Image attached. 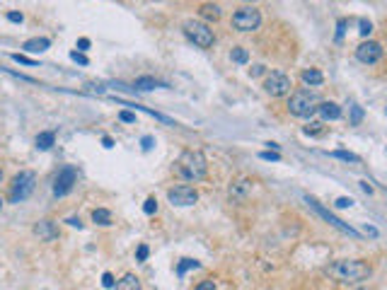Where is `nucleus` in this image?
I'll return each mask as SVG.
<instances>
[{"mask_svg": "<svg viewBox=\"0 0 387 290\" xmlns=\"http://www.w3.org/2000/svg\"><path fill=\"white\" fill-rule=\"evenodd\" d=\"M327 273L334 276L341 283H360V281H366V278H370L373 266L368 261H360V259H341V261H334L327 269Z\"/></svg>", "mask_w": 387, "mask_h": 290, "instance_id": "f257e3e1", "label": "nucleus"}, {"mask_svg": "<svg viewBox=\"0 0 387 290\" xmlns=\"http://www.w3.org/2000/svg\"><path fill=\"white\" fill-rule=\"evenodd\" d=\"M177 172L186 181H201L206 179V172H208V160L201 150H184L177 160Z\"/></svg>", "mask_w": 387, "mask_h": 290, "instance_id": "f03ea898", "label": "nucleus"}, {"mask_svg": "<svg viewBox=\"0 0 387 290\" xmlns=\"http://www.w3.org/2000/svg\"><path fill=\"white\" fill-rule=\"evenodd\" d=\"M317 107H320V102L315 97V92H307V90L293 92L291 100H288V111L298 118H310L317 111Z\"/></svg>", "mask_w": 387, "mask_h": 290, "instance_id": "7ed1b4c3", "label": "nucleus"}, {"mask_svg": "<svg viewBox=\"0 0 387 290\" xmlns=\"http://www.w3.org/2000/svg\"><path fill=\"white\" fill-rule=\"evenodd\" d=\"M184 34H186V39H189L194 46H199V49H211L213 41H215L213 29L208 27L206 22H199V19H186Z\"/></svg>", "mask_w": 387, "mask_h": 290, "instance_id": "20e7f679", "label": "nucleus"}, {"mask_svg": "<svg viewBox=\"0 0 387 290\" xmlns=\"http://www.w3.org/2000/svg\"><path fill=\"white\" fill-rule=\"evenodd\" d=\"M34 186H37V174L32 172V170L19 172L17 177L12 179V184H10V201H12V203H19V201L29 199Z\"/></svg>", "mask_w": 387, "mask_h": 290, "instance_id": "39448f33", "label": "nucleus"}, {"mask_svg": "<svg viewBox=\"0 0 387 290\" xmlns=\"http://www.w3.org/2000/svg\"><path fill=\"white\" fill-rule=\"evenodd\" d=\"M232 27L237 32H257L261 27V12L254 5H242L232 15Z\"/></svg>", "mask_w": 387, "mask_h": 290, "instance_id": "423d86ee", "label": "nucleus"}, {"mask_svg": "<svg viewBox=\"0 0 387 290\" xmlns=\"http://www.w3.org/2000/svg\"><path fill=\"white\" fill-rule=\"evenodd\" d=\"M291 87H293L291 78H288L286 72H281V70L269 72L267 80H264V90H267V94H271V97H283V94L291 92Z\"/></svg>", "mask_w": 387, "mask_h": 290, "instance_id": "0eeeda50", "label": "nucleus"}, {"mask_svg": "<svg viewBox=\"0 0 387 290\" xmlns=\"http://www.w3.org/2000/svg\"><path fill=\"white\" fill-rule=\"evenodd\" d=\"M305 201H307V206H310V208H312L315 213H317V215H320V218H324V220H327V223H329V225H332V227H336V230H341L344 235L360 237V232H358V230H353V227H351V225H346L344 220H339V218H336V215H332L329 210H327V208H322V206H320V203H317V201H315V199H310V196H305Z\"/></svg>", "mask_w": 387, "mask_h": 290, "instance_id": "6e6552de", "label": "nucleus"}, {"mask_svg": "<svg viewBox=\"0 0 387 290\" xmlns=\"http://www.w3.org/2000/svg\"><path fill=\"white\" fill-rule=\"evenodd\" d=\"M167 199H170L172 206H182L184 208V206H194L199 201V191L194 189V186H189V184H179V186L167 191Z\"/></svg>", "mask_w": 387, "mask_h": 290, "instance_id": "1a4fd4ad", "label": "nucleus"}, {"mask_svg": "<svg viewBox=\"0 0 387 290\" xmlns=\"http://www.w3.org/2000/svg\"><path fill=\"white\" fill-rule=\"evenodd\" d=\"M75 179H78L75 167H63L61 172L56 174V179H54V196H65V194H70Z\"/></svg>", "mask_w": 387, "mask_h": 290, "instance_id": "9d476101", "label": "nucleus"}, {"mask_svg": "<svg viewBox=\"0 0 387 290\" xmlns=\"http://www.w3.org/2000/svg\"><path fill=\"white\" fill-rule=\"evenodd\" d=\"M356 58L366 65L378 63L380 58H382V46H380L378 41H363V44H358V49H356Z\"/></svg>", "mask_w": 387, "mask_h": 290, "instance_id": "9b49d317", "label": "nucleus"}, {"mask_svg": "<svg viewBox=\"0 0 387 290\" xmlns=\"http://www.w3.org/2000/svg\"><path fill=\"white\" fill-rule=\"evenodd\" d=\"M34 235L39 239H44V242H54L56 237H58V227H56L54 220H39L37 225H34Z\"/></svg>", "mask_w": 387, "mask_h": 290, "instance_id": "f8f14e48", "label": "nucleus"}, {"mask_svg": "<svg viewBox=\"0 0 387 290\" xmlns=\"http://www.w3.org/2000/svg\"><path fill=\"white\" fill-rule=\"evenodd\" d=\"M317 111L322 114L324 121H336V118H341V107L336 102H320Z\"/></svg>", "mask_w": 387, "mask_h": 290, "instance_id": "ddd939ff", "label": "nucleus"}, {"mask_svg": "<svg viewBox=\"0 0 387 290\" xmlns=\"http://www.w3.org/2000/svg\"><path fill=\"white\" fill-rule=\"evenodd\" d=\"M49 46H51V39H46V36H37V39H29V41H25V44H22V49H25L27 54H41V51H46Z\"/></svg>", "mask_w": 387, "mask_h": 290, "instance_id": "4468645a", "label": "nucleus"}, {"mask_svg": "<svg viewBox=\"0 0 387 290\" xmlns=\"http://www.w3.org/2000/svg\"><path fill=\"white\" fill-rule=\"evenodd\" d=\"M249 189H252V181H247V179L235 181V184L230 186V199L232 201H245V196L249 194Z\"/></svg>", "mask_w": 387, "mask_h": 290, "instance_id": "2eb2a0df", "label": "nucleus"}, {"mask_svg": "<svg viewBox=\"0 0 387 290\" xmlns=\"http://www.w3.org/2000/svg\"><path fill=\"white\" fill-rule=\"evenodd\" d=\"M199 15H201V17L206 19V25H208V22H218L223 12H221V8H218L215 3H206V5L199 8Z\"/></svg>", "mask_w": 387, "mask_h": 290, "instance_id": "dca6fc26", "label": "nucleus"}, {"mask_svg": "<svg viewBox=\"0 0 387 290\" xmlns=\"http://www.w3.org/2000/svg\"><path fill=\"white\" fill-rule=\"evenodd\" d=\"M133 87L140 92H150V90H155V87H167V85L165 82H157L155 78H150V75H143V78H136Z\"/></svg>", "mask_w": 387, "mask_h": 290, "instance_id": "f3484780", "label": "nucleus"}, {"mask_svg": "<svg viewBox=\"0 0 387 290\" xmlns=\"http://www.w3.org/2000/svg\"><path fill=\"white\" fill-rule=\"evenodd\" d=\"M300 78H303L305 85H312V87H317V85H322L324 82V75L317 70V68H307V70H303Z\"/></svg>", "mask_w": 387, "mask_h": 290, "instance_id": "a211bd4d", "label": "nucleus"}, {"mask_svg": "<svg viewBox=\"0 0 387 290\" xmlns=\"http://www.w3.org/2000/svg\"><path fill=\"white\" fill-rule=\"evenodd\" d=\"M116 290H140V281L133 276V273H126L124 278H121L116 285H114Z\"/></svg>", "mask_w": 387, "mask_h": 290, "instance_id": "6ab92c4d", "label": "nucleus"}, {"mask_svg": "<svg viewBox=\"0 0 387 290\" xmlns=\"http://www.w3.org/2000/svg\"><path fill=\"white\" fill-rule=\"evenodd\" d=\"M54 143H56V136L51 133V131H44V133H39L37 136V148L39 150H49Z\"/></svg>", "mask_w": 387, "mask_h": 290, "instance_id": "aec40b11", "label": "nucleus"}, {"mask_svg": "<svg viewBox=\"0 0 387 290\" xmlns=\"http://www.w3.org/2000/svg\"><path fill=\"white\" fill-rule=\"evenodd\" d=\"M230 58L235 61V63H240V65H245L249 61V51L245 49V46H235L230 51Z\"/></svg>", "mask_w": 387, "mask_h": 290, "instance_id": "412c9836", "label": "nucleus"}, {"mask_svg": "<svg viewBox=\"0 0 387 290\" xmlns=\"http://www.w3.org/2000/svg\"><path fill=\"white\" fill-rule=\"evenodd\" d=\"M92 220L97 225H111V213L107 208H97L92 210Z\"/></svg>", "mask_w": 387, "mask_h": 290, "instance_id": "4be33fe9", "label": "nucleus"}, {"mask_svg": "<svg viewBox=\"0 0 387 290\" xmlns=\"http://www.w3.org/2000/svg\"><path fill=\"white\" fill-rule=\"evenodd\" d=\"M199 266H201V263L194 261V259H182V263L177 266V276H184L189 269H199Z\"/></svg>", "mask_w": 387, "mask_h": 290, "instance_id": "5701e85b", "label": "nucleus"}, {"mask_svg": "<svg viewBox=\"0 0 387 290\" xmlns=\"http://www.w3.org/2000/svg\"><path fill=\"white\" fill-rule=\"evenodd\" d=\"M360 121H363V109L358 107V104H351V126H358Z\"/></svg>", "mask_w": 387, "mask_h": 290, "instance_id": "b1692460", "label": "nucleus"}, {"mask_svg": "<svg viewBox=\"0 0 387 290\" xmlns=\"http://www.w3.org/2000/svg\"><path fill=\"white\" fill-rule=\"evenodd\" d=\"M332 157H339V160H346V162H358L360 157L353 153H346V150H334V153H329Z\"/></svg>", "mask_w": 387, "mask_h": 290, "instance_id": "393cba45", "label": "nucleus"}, {"mask_svg": "<svg viewBox=\"0 0 387 290\" xmlns=\"http://www.w3.org/2000/svg\"><path fill=\"white\" fill-rule=\"evenodd\" d=\"M143 210H146L148 215H153V213H157V201L153 199V196H150V199H148L146 203H143Z\"/></svg>", "mask_w": 387, "mask_h": 290, "instance_id": "a878e982", "label": "nucleus"}, {"mask_svg": "<svg viewBox=\"0 0 387 290\" xmlns=\"http://www.w3.org/2000/svg\"><path fill=\"white\" fill-rule=\"evenodd\" d=\"M320 131H322V124H320V121H312V124H307V126H305V133H307V136H310V133L317 136Z\"/></svg>", "mask_w": 387, "mask_h": 290, "instance_id": "bb28decb", "label": "nucleus"}, {"mask_svg": "<svg viewBox=\"0 0 387 290\" xmlns=\"http://www.w3.org/2000/svg\"><path fill=\"white\" fill-rule=\"evenodd\" d=\"M259 157H261V160H271V162H278V160H281V155H278L276 150H264Z\"/></svg>", "mask_w": 387, "mask_h": 290, "instance_id": "cd10ccee", "label": "nucleus"}, {"mask_svg": "<svg viewBox=\"0 0 387 290\" xmlns=\"http://www.w3.org/2000/svg\"><path fill=\"white\" fill-rule=\"evenodd\" d=\"M358 32H360V36H368L370 34V32H373V25H370V22H368V19H360V22H358Z\"/></svg>", "mask_w": 387, "mask_h": 290, "instance_id": "c85d7f7f", "label": "nucleus"}, {"mask_svg": "<svg viewBox=\"0 0 387 290\" xmlns=\"http://www.w3.org/2000/svg\"><path fill=\"white\" fill-rule=\"evenodd\" d=\"M70 58H73L75 63H80V65H87L90 61H87V56L80 54V51H70Z\"/></svg>", "mask_w": 387, "mask_h": 290, "instance_id": "c756f323", "label": "nucleus"}, {"mask_svg": "<svg viewBox=\"0 0 387 290\" xmlns=\"http://www.w3.org/2000/svg\"><path fill=\"white\" fill-rule=\"evenodd\" d=\"M119 118L124 124H136V114L133 111H119Z\"/></svg>", "mask_w": 387, "mask_h": 290, "instance_id": "7c9ffc66", "label": "nucleus"}, {"mask_svg": "<svg viewBox=\"0 0 387 290\" xmlns=\"http://www.w3.org/2000/svg\"><path fill=\"white\" fill-rule=\"evenodd\" d=\"M12 61L25 63V65H37V61H32V58H27V56H22V54H12Z\"/></svg>", "mask_w": 387, "mask_h": 290, "instance_id": "2f4dec72", "label": "nucleus"}, {"mask_svg": "<svg viewBox=\"0 0 387 290\" xmlns=\"http://www.w3.org/2000/svg\"><path fill=\"white\" fill-rule=\"evenodd\" d=\"M153 145H155V140H153V136H143L140 138V148H143V150H153Z\"/></svg>", "mask_w": 387, "mask_h": 290, "instance_id": "473e14b6", "label": "nucleus"}, {"mask_svg": "<svg viewBox=\"0 0 387 290\" xmlns=\"http://www.w3.org/2000/svg\"><path fill=\"white\" fill-rule=\"evenodd\" d=\"M102 285H104V288H114V285H116L114 276H111V273H104V276H102Z\"/></svg>", "mask_w": 387, "mask_h": 290, "instance_id": "72a5a7b5", "label": "nucleus"}, {"mask_svg": "<svg viewBox=\"0 0 387 290\" xmlns=\"http://www.w3.org/2000/svg\"><path fill=\"white\" fill-rule=\"evenodd\" d=\"M148 254H150V249H148L146 245H140V247H138V252H136V259H138V261H146Z\"/></svg>", "mask_w": 387, "mask_h": 290, "instance_id": "f704fd0d", "label": "nucleus"}, {"mask_svg": "<svg viewBox=\"0 0 387 290\" xmlns=\"http://www.w3.org/2000/svg\"><path fill=\"white\" fill-rule=\"evenodd\" d=\"M194 290H215V283L213 281H201Z\"/></svg>", "mask_w": 387, "mask_h": 290, "instance_id": "c9c22d12", "label": "nucleus"}, {"mask_svg": "<svg viewBox=\"0 0 387 290\" xmlns=\"http://www.w3.org/2000/svg\"><path fill=\"white\" fill-rule=\"evenodd\" d=\"M349 206H353V201H351V199H346V196L336 199V208H349Z\"/></svg>", "mask_w": 387, "mask_h": 290, "instance_id": "e433bc0d", "label": "nucleus"}, {"mask_svg": "<svg viewBox=\"0 0 387 290\" xmlns=\"http://www.w3.org/2000/svg\"><path fill=\"white\" fill-rule=\"evenodd\" d=\"M8 19H10V22H22V19H25V15H22V12H8Z\"/></svg>", "mask_w": 387, "mask_h": 290, "instance_id": "4c0bfd02", "label": "nucleus"}, {"mask_svg": "<svg viewBox=\"0 0 387 290\" xmlns=\"http://www.w3.org/2000/svg\"><path fill=\"white\" fill-rule=\"evenodd\" d=\"M336 39H341V36H344V29H346V19H339V25H336Z\"/></svg>", "mask_w": 387, "mask_h": 290, "instance_id": "58836bf2", "label": "nucleus"}, {"mask_svg": "<svg viewBox=\"0 0 387 290\" xmlns=\"http://www.w3.org/2000/svg\"><path fill=\"white\" fill-rule=\"evenodd\" d=\"M78 49H80V51H87V49H90V39H78Z\"/></svg>", "mask_w": 387, "mask_h": 290, "instance_id": "ea45409f", "label": "nucleus"}, {"mask_svg": "<svg viewBox=\"0 0 387 290\" xmlns=\"http://www.w3.org/2000/svg\"><path fill=\"white\" fill-rule=\"evenodd\" d=\"M261 72H264V65L259 63V65H254V68L249 70V75H252V78H257V75H261Z\"/></svg>", "mask_w": 387, "mask_h": 290, "instance_id": "a19ab883", "label": "nucleus"}, {"mask_svg": "<svg viewBox=\"0 0 387 290\" xmlns=\"http://www.w3.org/2000/svg\"><path fill=\"white\" fill-rule=\"evenodd\" d=\"M68 225H73V227H78V230H80V227H83V223H80V218H68Z\"/></svg>", "mask_w": 387, "mask_h": 290, "instance_id": "79ce46f5", "label": "nucleus"}, {"mask_svg": "<svg viewBox=\"0 0 387 290\" xmlns=\"http://www.w3.org/2000/svg\"><path fill=\"white\" fill-rule=\"evenodd\" d=\"M102 145H104V148H114V140H111L109 136H104L102 138Z\"/></svg>", "mask_w": 387, "mask_h": 290, "instance_id": "37998d69", "label": "nucleus"}, {"mask_svg": "<svg viewBox=\"0 0 387 290\" xmlns=\"http://www.w3.org/2000/svg\"><path fill=\"white\" fill-rule=\"evenodd\" d=\"M360 189H363V191H368V194H373V186H370L368 181H360Z\"/></svg>", "mask_w": 387, "mask_h": 290, "instance_id": "c03bdc74", "label": "nucleus"}, {"mask_svg": "<svg viewBox=\"0 0 387 290\" xmlns=\"http://www.w3.org/2000/svg\"><path fill=\"white\" fill-rule=\"evenodd\" d=\"M366 232H368L370 237H378V230H375V227H366Z\"/></svg>", "mask_w": 387, "mask_h": 290, "instance_id": "a18cd8bd", "label": "nucleus"}, {"mask_svg": "<svg viewBox=\"0 0 387 290\" xmlns=\"http://www.w3.org/2000/svg\"><path fill=\"white\" fill-rule=\"evenodd\" d=\"M3 179H5V174H3V170H0V184H3Z\"/></svg>", "mask_w": 387, "mask_h": 290, "instance_id": "49530a36", "label": "nucleus"}, {"mask_svg": "<svg viewBox=\"0 0 387 290\" xmlns=\"http://www.w3.org/2000/svg\"><path fill=\"white\" fill-rule=\"evenodd\" d=\"M3 203H5V201H3V196H0V208H3Z\"/></svg>", "mask_w": 387, "mask_h": 290, "instance_id": "de8ad7c7", "label": "nucleus"}, {"mask_svg": "<svg viewBox=\"0 0 387 290\" xmlns=\"http://www.w3.org/2000/svg\"><path fill=\"white\" fill-rule=\"evenodd\" d=\"M247 3H249V0H247ZM252 3H254V0H252Z\"/></svg>", "mask_w": 387, "mask_h": 290, "instance_id": "09e8293b", "label": "nucleus"}]
</instances>
